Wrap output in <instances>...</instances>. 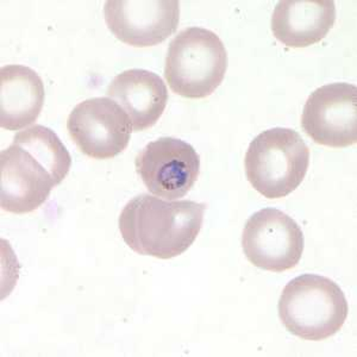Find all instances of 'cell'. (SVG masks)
Instances as JSON below:
<instances>
[{
  "label": "cell",
  "instance_id": "1",
  "mask_svg": "<svg viewBox=\"0 0 357 357\" xmlns=\"http://www.w3.org/2000/svg\"><path fill=\"white\" fill-rule=\"evenodd\" d=\"M70 166L69 151L52 129L33 126L17 132L11 146L0 153L1 208L16 215L35 211Z\"/></svg>",
  "mask_w": 357,
  "mask_h": 357
},
{
  "label": "cell",
  "instance_id": "2",
  "mask_svg": "<svg viewBox=\"0 0 357 357\" xmlns=\"http://www.w3.org/2000/svg\"><path fill=\"white\" fill-rule=\"evenodd\" d=\"M206 204L136 195L119 215L123 240L139 255L173 259L195 243L203 227Z\"/></svg>",
  "mask_w": 357,
  "mask_h": 357
},
{
  "label": "cell",
  "instance_id": "6",
  "mask_svg": "<svg viewBox=\"0 0 357 357\" xmlns=\"http://www.w3.org/2000/svg\"><path fill=\"white\" fill-rule=\"evenodd\" d=\"M304 234L292 217L266 207L248 220L242 247L254 266L269 272L282 273L299 264L304 252Z\"/></svg>",
  "mask_w": 357,
  "mask_h": 357
},
{
  "label": "cell",
  "instance_id": "9",
  "mask_svg": "<svg viewBox=\"0 0 357 357\" xmlns=\"http://www.w3.org/2000/svg\"><path fill=\"white\" fill-rule=\"evenodd\" d=\"M301 126L321 146H354L357 142L356 86L335 82L317 89L305 102Z\"/></svg>",
  "mask_w": 357,
  "mask_h": 357
},
{
  "label": "cell",
  "instance_id": "8",
  "mask_svg": "<svg viewBox=\"0 0 357 357\" xmlns=\"http://www.w3.org/2000/svg\"><path fill=\"white\" fill-rule=\"evenodd\" d=\"M67 130L89 158L107 160L126 151L132 126L128 114L110 98H91L69 114Z\"/></svg>",
  "mask_w": 357,
  "mask_h": 357
},
{
  "label": "cell",
  "instance_id": "7",
  "mask_svg": "<svg viewBox=\"0 0 357 357\" xmlns=\"http://www.w3.org/2000/svg\"><path fill=\"white\" fill-rule=\"evenodd\" d=\"M135 166L151 195L172 202L183 198L195 186L200 173V158L185 141L161 137L138 153Z\"/></svg>",
  "mask_w": 357,
  "mask_h": 357
},
{
  "label": "cell",
  "instance_id": "5",
  "mask_svg": "<svg viewBox=\"0 0 357 357\" xmlns=\"http://www.w3.org/2000/svg\"><path fill=\"white\" fill-rule=\"evenodd\" d=\"M227 69V49L211 30L185 29L168 47L165 77L172 91L181 97L211 96L223 82Z\"/></svg>",
  "mask_w": 357,
  "mask_h": 357
},
{
  "label": "cell",
  "instance_id": "13",
  "mask_svg": "<svg viewBox=\"0 0 357 357\" xmlns=\"http://www.w3.org/2000/svg\"><path fill=\"white\" fill-rule=\"evenodd\" d=\"M45 84L26 66L8 65L0 69V126L21 130L36 122L45 105Z\"/></svg>",
  "mask_w": 357,
  "mask_h": 357
},
{
  "label": "cell",
  "instance_id": "12",
  "mask_svg": "<svg viewBox=\"0 0 357 357\" xmlns=\"http://www.w3.org/2000/svg\"><path fill=\"white\" fill-rule=\"evenodd\" d=\"M336 21L331 0H282L272 17V31L289 48H305L321 42Z\"/></svg>",
  "mask_w": 357,
  "mask_h": 357
},
{
  "label": "cell",
  "instance_id": "3",
  "mask_svg": "<svg viewBox=\"0 0 357 357\" xmlns=\"http://www.w3.org/2000/svg\"><path fill=\"white\" fill-rule=\"evenodd\" d=\"M349 313L341 287L326 276L304 274L286 284L279 301V317L287 331L306 341L336 335Z\"/></svg>",
  "mask_w": 357,
  "mask_h": 357
},
{
  "label": "cell",
  "instance_id": "4",
  "mask_svg": "<svg viewBox=\"0 0 357 357\" xmlns=\"http://www.w3.org/2000/svg\"><path fill=\"white\" fill-rule=\"evenodd\" d=\"M244 163L256 191L268 199L284 198L301 186L307 173L309 146L296 131L274 128L252 141Z\"/></svg>",
  "mask_w": 357,
  "mask_h": 357
},
{
  "label": "cell",
  "instance_id": "11",
  "mask_svg": "<svg viewBox=\"0 0 357 357\" xmlns=\"http://www.w3.org/2000/svg\"><path fill=\"white\" fill-rule=\"evenodd\" d=\"M107 98L122 107L134 131L151 129L162 116L168 102L166 84L146 69H129L118 74L107 89Z\"/></svg>",
  "mask_w": 357,
  "mask_h": 357
},
{
  "label": "cell",
  "instance_id": "10",
  "mask_svg": "<svg viewBox=\"0 0 357 357\" xmlns=\"http://www.w3.org/2000/svg\"><path fill=\"white\" fill-rule=\"evenodd\" d=\"M107 28L126 45L146 48L160 45L178 30L180 3L176 0L106 1Z\"/></svg>",
  "mask_w": 357,
  "mask_h": 357
}]
</instances>
